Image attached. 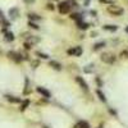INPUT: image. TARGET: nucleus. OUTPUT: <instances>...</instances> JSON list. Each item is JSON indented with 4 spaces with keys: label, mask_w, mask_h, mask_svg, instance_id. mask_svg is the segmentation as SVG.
<instances>
[{
    "label": "nucleus",
    "mask_w": 128,
    "mask_h": 128,
    "mask_svg": "<svg viewBox=\"0 0 128 128\" xmlns=\"http://www.w3.org/2000/svg\"><path fill=\"white\" fill-rule=\"evenodd\" d=\"M102 28L105 31H110V32H115L116 30H118V26H115V24H105L102 26Z\"/></svg>",
    "instance_id": "13"
},
{
    "label": "nucleus",
    "mask_w": 128,
    "mask_h": 128,
    "mask_svg": "<svg viewBox=\"0 0 128 128\" xmlns=\"http://www.w3.org/2000/svg\"><path fill=\"white\" fill-rule=\"evenodd\" d=\"M73 128H90L88 123L87 122H84V120H80L78 123H76L73 126Z\"/></svg>",
    "instance_id": "12"
},
{
    "label": "nucleus",
    "mask_w": 128,
    "mask_h": 128,
    "mask_svg": "<svg viewBox=\"0 0 128 128\" xmlns=\"http://www.w3.org/2000/svg\"><path fill=\"white\" fill-rule=\"evenodd\" d=\"M70 4L68 3V2H62V3H59V5H58V9H59V13L60 14H67V13H69L70 12Z\"/></svg>",
    "instance_id": "3"
},
{
    "label": "nucleus",
    "mask_w": 128,
    "mask_h": 128,
    "mask_svg": "<svg viewBox=\"0 0 128 128\" xmlns=\"http://www.w3.org/2000/svg\"><path fill=\"white\" fill-rule=\"evenodd\" d=\"M36 55H37L38 58H41V59H49V55L45 54V52H41V51H37Z\"/></svg>",
    "instance_id": "20"
},
{
    "label": "nucleus",
    "mask_w": 128,
    "mask_h": 128,
    "mask_svg": "<svg viewBox=\"0 0 128 128\" xmlns=\"http://www.w3.org/2000/svg\"><path fill=\"white\" fill-rule=\"evenodd\" d=\"M91 36H92V37H96V36H98V34H96V32H92Z\"/></svg>",
    "instance_id": "33"
},
{
    "label": "nucleus",
    "mask_w": 128,
    "mask_h": 128,
    "mask_svg": "<svg viewBox=\"0 0 128 128\" xmlns=\"http://www.w3.org/2000/svg\"><path fill=\"white\" fill-rule=\"evenodd\" d=\"M109 112H110V113H112L113 115H116V112H114V110H113L112 108H109Z\"/></svg>",
    "instance_id": "32"
},
{
    "label": "nucleus",
    "mask_w": 128,
    "mask_h": 128,
    "mask_svg": "<svg viewBox=\"0 0 128 128\" xmlns=\"http://www.w3.org/2000/svg\"><path fill=\"white\" fill-rule=\"evenodd\" d=\"M70 18L73 20H76V22H81V20H82V16L80 13H72L70 14Z\"/></svg>",
    "instance_id": "16"
},
{
    "label": "nucleus",
    "mask_w": 128,
    "mask_h": 128,
    "mask_svg": "<svg viewBox=\"0 0 128 128\" xmlns=\"http://www.w3.org/2000/svg\"><path fill=\"white\" fill-rule=\"evenodd\" d=\"M24 2H26V3H34L35 0H24Z\"/></svg>",
    "instance_id": "34"
},
{
    "label": "nucleus",
    "mask_w": 128,
    "mask_h": 128,
    "mask_svg": "<svg viewBox=\"0 0 128 128\" xmlns=\"http://www.w3.org/2000/svg\"><path fill=\"white\" fill-rule=\"evenodd\" d=\"M49 66H50L52 69H55V70H62V69H63L62 64L58 63V62H55V60H51V62L49 63Z\"/></svg>",
    "instance_id": "11"
},
{
    "label": "nucleus",
    "mask_w": 128,
    "mask_h": 128,
    "mask_svg": "<svg viewBox=\"0 0 128 128\" xmlns=\"http://www.w3.org/2000/svg\"><path fill=\"white\" fill-rule=\"evenodd\" d=\"M28 18H30V20H40L41 19V17L37 16V14H35V13H30L28 14Z\"/></svg>",
    "instance_id": "19"
},
{
    "label": "nucleus",
    "mask_w": 128,
    "mask_h": 128,
    "mask_svg": "<svg viewBox=\"0 0 128 128\" xmlns=\"http://www.w3.org/2000/svg\"><path fill=\"white\" fill-rule=\"evenodd\" d=\"M92 69H94V66H92V64H90V66H87V67H84V72H86V73H91Z\"/></svg>",
    "instance_id": "23"
},
{
    "label": "nucleus",
    "mask_w": 128,
    "mask_h": 128,
    "mask_svg": "<svg viewBox=\"0 0 128 128\" xmlns=\"http://www.w3.org/2000/svg\"><path fill=\"white\" fill-rule=\"evenodd\" d=\"M0 52H2V49H0Z\"/></svg>",
    "instance_id": "36"
},
{
    "label": "nucleus",
    "mask_w": 128,
    "mask_h": 128,
    "mask_svg": "<svg viewBox=\"0 0 128 128\" xmlns=\"http://www.w3.org/2000/svg\"><path fill=\"white\" fill-rule=\"evenodd\" d=\"M36 90H37V92H38V94H41L42 96H44V98H46V99H50V98H51V94H50V92H49L46 88H44V87L38 86Z\"/></svg>",
    "instance_id": "8"
},
{
    "label": "nucleus",
    "mask_w": 128,
    "mask_h": 128,
    "mask_svg": "<svg viewBox=\"0 0 128 128\" xmlns=\"http://www.w3.org/2000/svg\"><path fill=\"white\" fill-rule=\"evenodd\" d=\"M74 80H76V82L80 84V87H81L83 91H88V84H87V82L84 81L82 77L77 76V77H74Z\"/></svg>",
    "instance_id": "7"
},
{
    "label": "nucleus",
    "mask_w": 128,
    "mask_h": 128,
    "mask_svg": "<svg viewBox=\"0 0 128 128\" xmlns=\"http://www.w3.org/2000/svg\"><path fill=\"white\" fill-rule=\"evenodd\" d=\"M104 46H105V42H98V44H95V45L92 46V50H94V51H99V50H101Z\"/></svg>",
    "instance_id": "15"
},
{
    "label": "nucleus",
    "mask_w": 128,
    "mask_h": 128,
    "mask_svg": "<svg viewBox=\"0 0 128 128\" xmlns=\"http://www.w3.org/2000/svg\"><path fill=\"white\" fill-rule=\"evenodd\" d=\"M28 105H30V100H24V101H22L19 110H20V112H24V110L27 109V106H28Z\"/></svg>",
    "instance_id": "18"
},
{
    "label": "nucleus",
    "mask_w": 128,
    "mask_h": 128,
    "mask_svg": "<svg viewBox=\"0 0 128 128\" xmlns=\"http://www.w3.org/2000/svg\"><path fill=\"white\" fill-rule=\"evenodd\" d=\"M28 92H30V90H28V80L26 78V90H24V94L27 95Z\"/></svg>",
    "instance_id": "27"
},
{
    "label": "nucleus",
    "mask_w": 128,
    "mask_h": 128,
    "mask_svg": "<svg viewBox=\"0 0 128 128\" xmlns=\"http://www.w3.org/2000/svg\"><path fill=\"white\" fill-rule=\"evenodd\" d=\"M106 10L112 14V16H114V17H119V16H122L123 14V8H120L119 5H114V4H109L108 5V8H106Z\"/></svg>",
    "instance_id": "1"
},
{
    "label": "nucleus",
    "mask_w": 128,
    "mask_h": 128,
    "mask_svg": "<svg viewBox=\"0 0 128 128\" xmlns=\"http://www.w3.org/2000/svg\"><path fill=\"white\" fill-rule=\"evenodd\" d=\"M68 55L70 56H81L82 55V48L81 46H74L72 49H68Z\"/></svg>",
    "instance_id": "5"
},
{
    "label": "nucleus",
    "mask_w": 128,
    "mask_h": 128,
    "mask_svg": "<svg viewBox=\"0 0 128 128\" xmlns=\"http://www.w3.org/2000/svg\"><path fill=\"white\" fill-rule=\"evenodd\" d=\"M3 34H4V38H5V41H13L14 40V35L12 34V32H9V31H6L5 28H3Z\"/></svg>",
    "instance_id": "9"
},
{
    "label": "nucleus",
    "mask_w": 128,
    "mask_h": 128,
    "mask_svg": "<svg viewBox=\"0 0 128 128\" xmlns=\"http://www.w3.org/2000/svg\"><path fill=\"white\" fill-rule=\"evenodd\" d=\"M67 2H68L70 5H74V6L77 5V2H76V0H67Z\"/></svg>",
    "instance_id": "28"
},
{
    "label": "nucleus",
    "mask_w": 128,
    "mask_h": 128,
    "mask_svg": "<svg viewBox=\"0 0 128 128\" xmlns=\"http://www.w3.org/2000/svg\"><path fill=\"white\" fill-rule=\"evenodd\" d=\"M32 46H34V45H32V44H30V42H27V41L24 42V49H26V50H30Z\"/></svg>",
    "instance_id": "25"
},
{
    "label": "nucleus",
    "mask_w": 128,
    "mask_h": 128,
    "mask_svg": "<svg viewBox=\"0 0 128 128\" xmlns=\"http://www.w3.org/2000/svg\"><path fill=\"white\" fill-rule=\"evenodd\" d=\"M114 0H100V3H105V4H113Z\"/></svg>",
    "instance_id": "26"
},
{
    "label": "nucleus",
    "mask_w": 128,
    "mask_h": 128,
    "mask_svg": "<svg viewBox=\"0 0 128 128\" xmlns=\"http://www.w3.org/2000/svg\"><path fill=\"white\" fill-rule=\"evenodd\" d=\"M17 13H18V10L14 8V9H10V12H9V14H10V17L12 18H17Z\"/></svg>",
    "instance_id": "21"
},
{
    "label": "nucleus",
    "mask_w": 128,
    "mask_h": 128,
    "mask_svg": "<svg viewBox=\"0 0 128 128\" xmlns=\"http://www.w3.org/2000/svg\"><path fill=\"white\" fill-rule=\"evenodd\" d=\"M96 82H98L99 87H101V84H102V83H101V80H100V78H96Z\"/></svg>",
    "instance_id": "31"
},
{
    "label": "nucleus",
    "mask_w": 128,
    "mask_h": 128,
    "mask_svg": "<svg viewBox=\"0 0 128 128\" xmlns=\"http://www.w3.org/2000/svg\"><path fill=\"white\" fill-rule=\"evenodd\" d=\"M100 59H101V62H104L105 64H114V62L116 60L115 55L112 54V52H104V54L100 55Z\"/></svg>",
    "instance_id": "2"
},
{
    "label": "nucleus",
    "mask_w": 128,
    "mask_h": 128,
    "mask_svg": "<svg viewBox=\"0 0 128 128\" xmlns=\"http://www.w3.org/2000/svg\"><path fill=\"white\" fill-rule=\"evenodd\" d=\"M22 37L27 41V42H30V44H32V45H34V44H37V42L40 41V38L38 37H36V36H32L31 34H27V32H26V34H22Z\"/></svg>",
    "instance_id": "6"
},
{
    "label": "nucleus",
    "mask_w": 128,
    "mask_h": 128,
    "mask_svg": "<svg viewBox=\"0 0 128 128\" xmlns=\"http://www.w3.org/2000/svg\"><path fill=\"white\" fill-rule=\"evenodd\" d=\"M86 2H88V0H86Z\"/></svg>",
    "instance_id": "38"
},
{
    "label": "nucleus",
    "mask_w": 128,
    "mask_h": 128,
    "mask_svg": "<svg viewBox=\"0 0 128 128\" xmlns=\"http://www.w3.org/2000/svg\"><path fill=\"white\" fill-rule=\"evenodd\" d=\"M37 66H38V62H37V60L32 62V68H37Z\"/></svg>",
    "instance_id": "29"
},
{
    "label": "nucleus",
    "mask_w": 128,
    "mask_h": 128,
    "mask_svg": "<svg viewBox=\"0 0 128 128\" xmlns=\"http://www.w3.org/2000/svg\"><path fill=\"white\" fill-rule=\"evenodd\" d=\"M77 27L80 28V30H88V27H90V24L87 23V22H83V20H81V22H77Z\"/></svg>",
    "instance_id": "14"
},
{
    "label": "nucleus",
    "mask_w": 128,
    "mask_h": 128,
    "mask_svg": "<svg viewBox=\"0 0 128 128\" xmlns=\"http://www.w3.org/2000/svg\"><path fill=\"white\" fill-rule=\"evenodd\" d=\"M54 2H58V0H54Z\"/></svg>",
    "instance_id": "37"
},
{
    "label": "nucleus",
    "mask_w": 128,
    "mask_h": 128,
    "mask_svg": "<svg viewBox=\"0 0 128 128\" xmlns=\"http://www.w3.org/2000/svg\"><path fill=\"white\" fill-rule=\"evenodd\" d=\"M96 95L99 96L100 101H102V102H106V98H105V95L101 92V90H96Z\"/></svg>",
    "instance_id": "17"
},
{
    "label": "nucleus",
    "mask_w": 128,
    "mask_h": 128,
    "mask_svg": "<svg viewBox=\"0 0 128 128\" xmlns=\"http://www.w3.org/2000/svg\"><path fill=\"white\" fill-rule=\"evenodd\" d=\"M5 99L9 101V102H13V104H18V102H22L19 98H16V96H12V95H5Z\"/></svg>",
    "instance_id": "10"
},
{
    "label": "nucleus",
    "mask_w": 128,
    "mask_h": 128,
    "mask_svg": "<svg viewBox=\"0 0 128 128\" xmlns=\"http://www.w3.org/2000/svg\"><path fill=\"white\" fill-rule=\"evenodd\" d=\"M28 26H30L31 28H35V30H38V28H40V27H38V26H37L35 22H32V20H30V22H28Z\"/></svg>",
    "instance_id": "22"
},
{
    "label": "nucleus",
    "mask_w": 128,
    "mask_h": 128,
    "mask_svg": "<svg viewBox=\"0 0 128 128\" xmlns=\"http://www.w3.org/2000/svg\"><path fill=\"white\" fill-rule=\"evenodd\" d=\"M126 32H127V34H128V26L126 27Z\"/></svg>",
    "instance_id": "35"
},
{
    "label": "nucleus",
    "mask_w": 128,
    "mask_h": 128,
    "mask_svg": "<svg viewBox=\"0 0 128 128\" xmlns=\"http://www.w3.org/2000/svg\"><path fill=\"white\" fill-rule=\"evenodd\" d=\"M46 8H48L49 10H54V5H52V4H50V3L48 4V6H46Z\"/></svg>",
    "instance_id": "30"
},
{
    "label": "nucleus",
    "mask_w": 128,
    "mask_h": 128,
    "mask_svg": "<svg viewBox=\"0 0 128 128\" xmlns=\"http://www.w3.org/2000/svg\"><path fill=\"white\" fill-rule=\"evenodd\" d=\"M120 58H122V59H128V51H127V50H123V51L120 52Z\"/></svg>",
    "instance_id": "24"
},
{
    "label": "nucleus",
    "mask_w": 128,
    "mask_h": 128,
    "mask_svg": "<svg viewBox=\"0 0 128 128\" xmlns=\"http://www.w3.org/2000/svg\"><path fill=\"white\" fill-rule=\"evenodd\" d=\"M8 56H9V59L14 60L16 63H20V62L23 60L22 54H19V52H16V51H9V52H8Z\"/></svg>",
    "instance_id": "4"
}]
</instances>
